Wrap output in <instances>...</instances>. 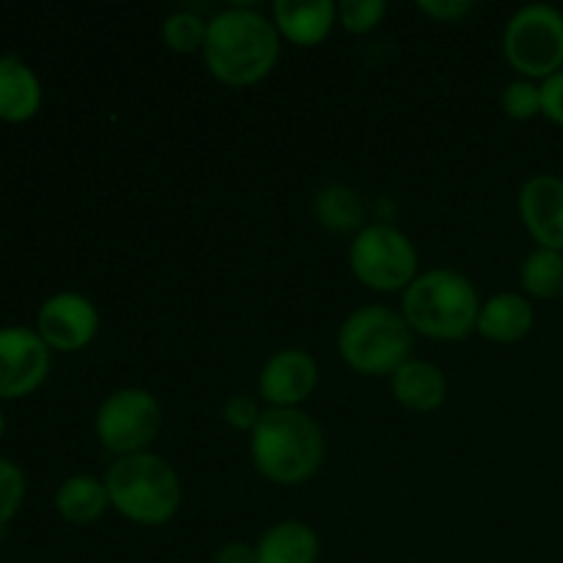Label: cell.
<instances>
[{
  "label": "cell",
  "mask_w": 563,
  "mask_h": 563,
  "mask_svg": "<svg viewBox=\"0 0 563 563\" xmlns=\"http://www.w3.org/2000/svg\"><path fill=\"white\" fill-rule=\"evenodd\" d=\"M280 42L273 16L253 5H225L209 16L203 66L223 86H256L278 66Z\"/></svg>",
  "instance_id": "1"
},
{
  "label": "cell",
  "mask_w": 563,
  "mask_h": 563,
  "mask_svg": "<svg viewBox=\"0 0 563 563\" xmlns=\"http://www.w3.org/2000/svg\"><path fill=\"white\" fill-rule=\"evenodd\" d=\"M251 462L256 473L280 487L306 484L322 471L328 456L324 429L306 410L267 407L251 432Z\"/></svg>",
  "instance_id": "2"
},
{
  "label": "cell",
  "mask_w": 563,
  "mask_h": 563,
  "mask_svg": "<svg viewBox=\"0 0 563 563\" xmlns=\"http://www.w3.org/2000/svg\"><path fill=\"white\" fill-rule=\"evenodd\" d=\"M401 317L412 333L432 341H462L476 333L482 297L465 273L434 267L401 291Z\"/></svg>",
  "instance_id": "3"
},
{
  "label": "cell",
  "mask_w": 563,
  "mask_h": 563,
  "mask_svg": "<svg viewBox=\"0 0 563 563\" xmlns=\"http://www.w3.org/2000/svg\"><path fill=\"white\" fill-rule=\"evenodd\" d=\"M102 478L110 495V509L135 526H165L181 506L179 473L154 451L119 456Z\"/></svg>",
  "instance_id": "4"
},
{
  "label": "cell",
  "mask_w": 563,
  "mask_h": 563,
  "mask_svg": "<svg viewBox=\"0 0 563 563\" xmlns=\"http://www.w3.org/2000/svg\"><path fill=\"white\" fill-rule=\"evenodd\" d=\"M412 341L416 333L401 311L374 302L346 313L335 335V350L361 377H390L412 357Z\"/></svg>",
  "instance_id": "5"
},
{
  "label": "cell",
  "mask_w": 563,
  "mask_h": 563,
  "mask_svg": "<svg viewBox=\"0 0 563 563\" xmlns=\"http://www.w3.org/2000/svg\"><path fill=\"white\" fill-rule=\"evenodd\" d=\"M352 275L379 295L405 291L421 275V258L410 236L390 223H366L346 251Z\"/></svg>",
  "instance_id": "6"
},
{
  "label": "cell",
  "mask_w": 563,
  "mask_h": 563,
  "mask_svg": "<svg viewBox=\"0 0 563 563\" xmlns=\"http://www.w3.org/2000/svg\"><path fill=\"white\" fill-rule=\"evenodd\" d=\"M504 55L526 80H548L563 69V11L550 3H528L504 27Z\"/></svg>",
  "instance_id": "7"
},
{
  "label": "cell",
  "mask_w": 563,
  "mask_h": 563,
  "mask_svg": "<svg viewBox=\"0 0 563 563\" xmlns=\"http://www.w3.org/2000/svg\"><path fill=\"white\" fill-rule=\"evenodd\" d=\"M163 429V407L157 396L146 388H119L104 396L102 405L97 407L93 418V432L102 449L110 454L132 456L148 451V445L157 440Z\"/></svg>",
  "instance_id": "8"
},
{
  "label": "cell",
  "mask_w": 563,
  "mask_h": 563,
  "mask_svg": "<svg viewBox=\"0 0 563 563\" xmlns=\"http://www.w3.org/2000/svg\"><path fill=\"white\" fill-rule=\"evenodd\" d=\"M53 366V350L22 324L0 328V399H25L38 390Z\"/></svg>",
  "instance_id": "9"
},
{
  "label": "cell",
  "mask_w": 563,
  "mask_h": 563,
  "mask_svg": "<svg viewBox=\"0 0 563 563\" xmlns=\"http://www.w3.org/2000/svg\"><path fill=\"white\" fill-rule=\"evenodd\" d=\"M36 333L53 352L86 350L99 333L97 306L80 291H58L38 308Z\"/></svg>",
  "instance_id": "10"
},
{
  "label": "cell",
  "mask_w": 563,
  "mask_h": 563,
  "mask_svg": "<svg viewBox=\"0 0 563 563\" xmlns=\"http://www.w3.org/2000/svg\"><path fill=\"white\" fill-rule=\"evenodd\" d=\"M256 385L267 407L297 410L319 385L317 357L302 346H284L264 361Z\"/></svg>",
  "instance_id": "11"
},
{
  "label": "cell",
  "mask_w": 563,
  "mask_h": 563,
  "mask_svg": "<svg viewBox=\"0 0 563 563\" xmlns=\"http://www.w3.org/2000/svg\"><path fill=\"white\" fill-rule=\"evenodd\" d=\"M517 212L537 247L563 253V176H531L520 187Z\"/></svg>",
  "instance_id": "12"
},
{
  "label": "cell",
  "mask_w": 563,
  "mask_h": 563,
  "mask_svg": "<svg viewBox=\"0 0 563 563\" xmlns=\"http://www.w3.org/2000/svg\"><path fill=\"white\" fill-rule=\"evenodd\" d=\"M273 22L280 38L297 47H317L339 25V3L333 0H275Z\"/></svg>",
  "instance_id": "13"
},
{
  "label": "cell",
  "mask_w": 563,
  "mask_h": 563,
  "mask_svg": "<svg viewBox=\"0 0 563 563\" xmlns=\"http://www.w3.org/2000/svg\"><path fill=\"white\" fill-rule=\"evenodd\" d=\"M533 324H537V311L531 297L522 291H498L482 302L476 333L495 344H517L531 335Z\"/></svg>",
  "instance_id": "14"
},
{
  "label": "cell",
  "mask_w": 563,
  "mask_h": 563,
  "mask_svg": "<svg viewBox=\"0 0 563 563\" xmlns=\"http://www.w3.org/2000/svg\"><path fill=\"white\" fill-rule=\"evenodd\" d=\"M390 394L405 410L434 412L449 399V379L434 363L410 357L390 374Z\"/></svg>",
  "instance_id": "15"
},
{
  "label": "cell",
  "mask_w": 563,
  "mask_h": 563,
  "mask_svg": "<svg viewBox=\"0 0 563 563\" xmlns=\"http://www.w3.org/2000/svg\"><path fill=\"white\" fill-rule=\"evenodd\" d=\"M42 80L14 53L0 55V121L22 124L42 110Z\"/></svg>",
  "instance_id": "16"
},
{
  "label": "cell",
  "mask_w": 563,
  "mask_h": 563,
  "mask_svg": "<svg viewBox=\"0 0 563 563\" xmlns=\"http://www.w3.org/2000/svg\"><path fill=\"white\" fill-rule=\"evenodd\" d=\"M256 563H317L322 553L319 533L302 520H280L258 537Z\"/></svg>",
  "instance_id": "17"
},
{
  "label": "cell",
  "mask_w": 563,
  "mask_h": 563,
  "mask_svg": "<svg viewBox=\"0 0 563 563\" xmlns=\"http://www.w3.org/2000/svg\"><path fill=\"white\" fill-rule=\"evenodd\" d=\"M108 509L110 495L104 478L91 476V473L69 476L55 493V511L69 526H91V522L102 520Z\"/></svg>",
  "instance_id": "18"
},
{
  "label": "cell",
  "mask_w": 563,
  "mask_h": 563,
  "mask_svg": "<svg viewBox=\"0 0 563 563\" xmlns=\"http://www.w3.org/2000/svg\"><path fill=\"white\" fill-rule=\"evenodd\" d=\"M317 220L330 231H361L366 225V203L344 185H328L317 192Z\"/></svg>",
  "instance_id": "19"
},
{
  "label": "cell",
  "mask_w": 563,
  "mask_h": 563,
  "mask_svg": "<svg viewBox=\"0 0 563 563\" xmlns=\"http://www.w3.org/2000/svg\"><path fill=\"white\" fill-rule=\"evenodd\" d=\"M522 295L537 300H553L563 295V253L550 247H533L520 267Z\"/></svg>",
  "instance_id": "20"
},
{
  "label": "cell",
  "mask_w": 563,
  "mask_h": 563,
  "mask_svg": "<svg viewBox=\"0 0 563 563\" xmlns=\"http://www.w3.org/2000/svg\"><path fill=\"white\" fill-rule=\"evenodd\" d=\"M207 25L209 20H203L201 14L190 9H179L170 11L168 16L163 20V44L174 53L190 55V53H201L203 42H207Z\"/></svg>",
  "instance_id": "21"
},
{
  "label": "cell",
  "mask_w": 563,
  "mask_h": 563,
  "mask_svg": "<svg viewBox=\"0 0 563 563\" xmlns=\"http://www.w3.org/2000/svg\"><path fill=\"white\" fill-rule=\"evenodd\" d=\"M500 108L515 121L537 119V115H542V86L537 80L517 77L500 93Z\"/></svg>",
  "instance_id": "22"
},
{
  "label": "cell",
  "mask_w": 563,
  "mask_h": 563,
  "mask_svg": "<svg viewBox=\"0 0 563 563\" xmlns=\"http://www.w3.org/2000/svg\"><path fill=\"white\" fill-rule=\"evenodd\" d=\"M25 473L16 462L0 456V528L9 526L25 504Z\"/></svg>",
  "instance_id": "23"
},
{
  "label": "cell",
  "mask_w": 563,
  "mask_h": 563,
  "mask_svg": "<svg viewBox=\"0 0 563 563\" xmlns=\"http://www.w3.org/2000/svg\"><path fill=\"white\" fill-rule=\"evenodd\" d=\"M388 14L385 0H341L339 25L350 33H372Z\"/></svg>",
  "instance_id": "24"
},
{
  "label": "cell",
  "mask_w": 563,
  "mask_h": 563,
  "mask_svg": "<svg viewBox=\"0 0 563 563\" xmlns=\"http://www.w3.org/2000/svg\"><path fill=\"white\" fill-rule=\"evenodd\" d=\"M262 412L264 410H262V405H258V399L240 394V396H231V399H225L223 421L229 423L231 429H236V432L251 434L253 429H256Z\"/></svg>",
  "instance_id": "25"
},
{
  "label": "cell",
  "mask_w": 563,
  "mask_h": 563,
  "mask_svg": "<svg viewBox=\"0 0 563 563\" xmlns=\"http://www.w3.org/2000/svg\"><path fill=\"white\" fill-rule=\"evenodd\" d=\"M418 9L438 22H462L473 11L471 0H418Z\"/></svg>",
  "instance_id": "26"
},
{
  "label": "cell",
  "mask_w": 563,
  "mask_h": 563,
  "mask_svg": "<svg viewBox=\"0 0 563 563\" xmlns=\"http://www.w3.org/2000/svg\"><path fill=\"white\" fill-rule=\"evenodd\" d=\"M542 86V115L563 126V69L539 82Z\"/></svg>",
  "instance_id": "27"
},
{
  "label": "cell",
  "mask_w": 563,
  "mask_h": 563,
  "mask_svg": "<svg viewBox=\"0 0 563 563\" xmlns=\"http://www.w3.org/2000/svg\"><path fill=\"white\" fill-rule=\"evenodd\" d=\"M214 563H256V548L240 542V539H231L214 550Z\"/></svg>",
  "instance_id": "28"
},
{
  "label": "cell",
  "mask_w": 563,
  "mask_h": 563,
  "mask_svg": "<svg viewBox=\"0 0 563 563\" xmlns=\"http://www.w3.org/2000/svg\"><path fill=\"white\" fill-rule=\"evenodd\" d=\"M3 434H5V416L0 412V440H3Z\"/></svg>",
  "instance_id": "29"
}]
</instances>
